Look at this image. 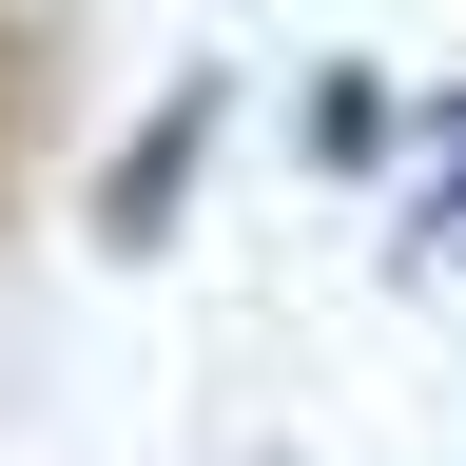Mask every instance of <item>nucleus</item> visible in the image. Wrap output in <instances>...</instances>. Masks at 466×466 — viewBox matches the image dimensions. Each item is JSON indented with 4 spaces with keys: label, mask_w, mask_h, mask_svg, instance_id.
Returning <instances> with one entry per match:
<instances>
[{
    "label": "nucleus",
    "mask_w": 466,
    "mask_h": 466,
    "mask_svg": "<svg viewBox=\"0 0 466 466\" xmlns=\"http://www.w3.org/2000/svg\"><path fill=\"white\" fill-rule=\"evenodd\" d=\"M195 156H214V78H175V97H156V137H137V156L97 175V214H116V253H156V214L195 195Z\"/></svg>",
    "instance_id": "f257e3e1"
}]
</instances>
